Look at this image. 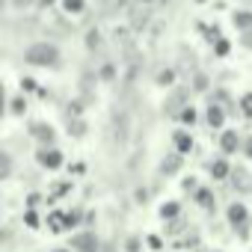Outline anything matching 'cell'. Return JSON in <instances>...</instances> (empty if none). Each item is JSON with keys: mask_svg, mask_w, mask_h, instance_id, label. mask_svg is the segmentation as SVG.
<instances>
[{"mask_svg": "<svg viewBox=\"0 0 252 252\" xmlns=\"http://www.w3.org/2000/svg\"><path fill=\"white\" fill-rule=\"evenodd\" d=\"M27 225H33V228L39 225V220H36V214H27Z\"/></svg>", "mask_w": 252, "mask_h": 252, "instance_id": "obj_9", "label": "cell"}, {"mask_svg": "<svg viewBox=\"0 0 252 252\" xmlns=\"http://www.w3.org/2000/svg\"><path fill=\"white\" fill-rule=\"evenodd\" d=\"M234 143H237V140H234V134H225V140H222V149H225V152H234V149H237Z\"/></svg>", "mask_w": 252, "mask_h": 252, "instance_id": "obj_4", "label": "cell"}, {"mask_svg": "<svg viewBox=\"0 0 252 252\" xmlns=\"http://www.w3.org/2000/svg\"><path fill=\"white\" fill-rule=\"evenodd\" d=\"M77 249H83V252H89V249H92V237H89V234H83V237H77Z\"/></svg>", "mask_w": 252, "mask_h": 252, "instance_id": "obj_3", "label": "cell"}, {"mask_svg": "<svg viewBox=\"0 0 252 252\" xmlns=\"http://www.w3.org/2000/svg\"><path fill=\"white\" fill-rule=\"evenodd\" d=\"M175 143H178V149H181V152H187V149H190V140H187L184 134H178V137H175Z\"/></svg>", "mask_w": 252, "mask_h": 252, "instance_id": "obj_6", "label": "cell"}, {"mask_svg": "<svg viewBox=\"0 0 252 252\" xmlns=\"http://www.w3.org/2000/svg\"><path fill=\"white\" fill-rule=\"evenodd\" d=\"M225 172H228V166H225L222 160H217V163H214V175H217V178H225Z\"/></svg>", "mask_w": 252, "mask_h": 252, "instance_id": "obj_5", "label": "cell"}, {"mask_svg": "<svg viewBox=\"0 0 252 252\" xmlns=\"http://www.w3.org/2000/svg\"><path fill=\"white\" fill-rule=\"evenodd\" d=\"M45 163H51V166H57V163H60V155H45Z\"/></svg>", "mask_w": 252, "mask_h": 252, "instance_id": "obj_7", "label": "cell"}, {"mask_svg": "<svg viewBox=\"0 0 252 252\" xmlns=\"http://www.w3.org/2000/svg\"><path fill=\"white\" fill-rule=\"evenodd\" d=\"M160 214H163V220H172V217L178 214V205H175V202H172V205H163V208H160Z\"/></svg>", "mask_w": 252, "mask_h": 252, "instance_id": "obj_2", "label": "cell"}, {"mask_svg": "<svg viewBox=\"0 0 252 252\" xmlns=\"http://www.w3.org/2000/svg\"><path fill=\"white\" fill-rule=\"evenodd\" d=\"M74 222H77V214H65V222L63 225H74Z\"/></svg>", "mask_w": 252, "mask_h": 252, "instance_id": "obj_8", "label": "cell"}, {"mask_svg": "<svg viewBox=\"0 0 252 252\" xmlns=\"http://www.w3.org/2000/svg\"><path fill=\"white\" fill-rule=\"evenodd\" d=\"M243 217H246V208H243V205H231V208H228V220H231L234 225L243 222Z\"/></svg>", "mask_w": 252, "mask_h": 252, "instance_id": "obj_1", "label": "cell"}]
</instances>
